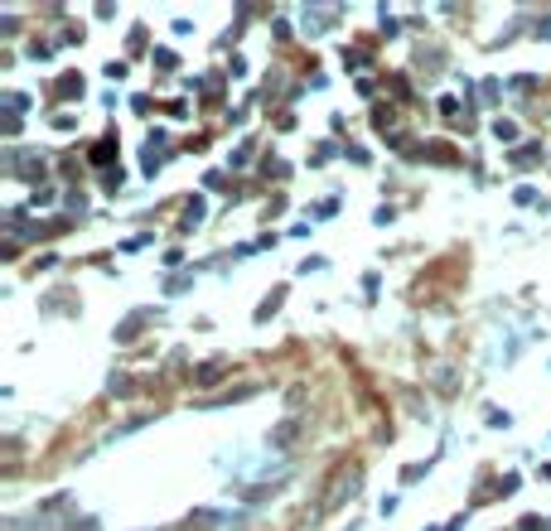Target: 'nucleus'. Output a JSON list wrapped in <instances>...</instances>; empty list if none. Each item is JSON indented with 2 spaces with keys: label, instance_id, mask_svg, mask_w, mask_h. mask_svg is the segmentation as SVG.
I'll return each instance as SVG.
<instances>
[{
  "label": "nucleus",
  "instance_id": "1",
  "mask_svg": "<svg viewBox=\"0 0 551 531\" xmlns=\"http://www.w3.org/2000/svg\"><path fill=\"white\" fill-rule=\"evenodd\" d=\"M493 135H498V140H513V135H518V126H513V121H498V126H493Z\"/></svg>",
  "mask_w": 551,
  "mask_h": 531
}]
</instances>
